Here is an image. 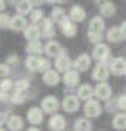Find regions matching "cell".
<instances>
[{
	"instance_id": "cell-1",
	"label": "cell",
	"mask_w": 126,
	"mask_h": 131,
	"mask_svg": "<svg viewBox=\"0 0 126 131\" xmlns=\"http://www.w3.org/2000/svg\"><path fill=\"white\" fill-rule=\"evenodd\" d=\"M92 57L97 62H102V64H106L109 66L111 64V48H109V45H106V43H97V45L93 47V50H92Z\"/></svg>"
},
{
	"instance_id": "cell-2",
	"label": "cell",
	"mask_w": 126,
	"mask_h": 131,
	"mask_svg": "<svg viewBox=\"0 0 126 131\" xmlns=\"http://www.w3.org/2000/svg\"><path fill=\"white\" fill-rule=\"evenodd\" d=\"M59 100H57V97H52V95H47V97L41 98V112L43 114H50V116H54L55 112H57V109H59Z\"/></svg>"
},
{
	"instance_id": "cell-3",
	"label": "cell",
	"mask_w": 126,
	"mask_h": 131,
	"mask_svg": "<svg viewBox=\"0 0 126 131\" xmlns=\"http://www.w3.org/2000/svg\"><path fill=\"white\" fill-rule=\"evenodd\" d=\"M83 111H85V116L86 119H92V117H99L100 114H102V105H100L99 100H88L85 102V107H83Z\"/></svg>"
},
{
	"instance_id": "cell-4",
	"label": "cell",
	"mask_w": 126,
	"mask_h": 131,
	"mask_svg": "<svg viewBox=\"0 0 126 131\" xmlns=\"http://www.w3.org/2000/svg\"><path fill=\"white\" fill-rule=\"evenodd\" d=\"M112 95V88L109 83H97V86L93 88V97H97V100H109Z\"/></svg>"
},
{
	"instance_id": "cell-5",
	"label": "cell",
	"mask_w": 126,
	"mask_h": 131,
	"mask_svg": "<svg viewBox=\"0 0 126 131\" xmlns=\"http://www.w3.org/2000/svg\"><path fill=\"white\" fill-rule=\"evenodd\" d=\"M109 72H112L114 76H123L126 72V59L124 57H116L111 60V64L107 66Z\"/></svg>"
},
{
	"instance_id": "cell-6",
	"label": "cell",
	"mask_w": 126,
	"mask_h": 131,
	"mask_svg": "<svg viewBox=\"0 0 126 131\" xmlns=\"http://www.w3.org/2000/svg\"><path fill=\"white\" fill-rule=\"evenodd\" d=\"M104 31H106L104 17H99V16L92 17V19H90V24H88V33H90V35H99V36H102Z\"/></svg>"
},
{
	"instance_id": "cell-7",
	"label": "cell",
	"mask_w": 126,
	"mask_h": 131,
	"mask_svg": "<svg viewBox=\"0 0 126 131\" xmlns=\"http://www.w3.org/2000/svg\"><path fill=\"white\" fill-rule=\"evenodd\" d=\"M92 78L95 79L97 83H106V79L109 78V67H107L106 64L99 62V64L93 67V71H92Z\"/></svg>"
},
{
	"instance_id": "cell-8",
	"label": "cell",
	"mask_w": 126,
	"mask_h": 131,
	"mask_svg": "<svg viewBox=\"0 0 126 131\" xmlns=\"http://www.w3.org/2000/svg\"><path fill=\"white\" fill-rule=\"evenodd\" d=\"M66 126H67V121L60 114H54L50 117V121H48V129L50 131H64Z\"/></svg>"
},
{
	"instance_id": "cell-9",
	"label": "cell",
	"mask_w": 126,
	"mask_h": 131,
	"mask_svg": "<svg viewBox=\"0 0 126 131\" xmlns=\"http://www.w3.org/2000/svg\"><path fill=\"white\" fill-rule=\"evenodd\" d=\"M90 64H92V57H90V55H86V53L78 55V57H76V60L73 62L74 71H78V72L88 71V69H90Z\"/></svg>"
},
{
	"instance_id": "cell-10",
	"label": "cell",
	"mask_w": 126,
	"mask_h": 131,
	"mask_svg": "<svg viewBox=\"0 0 126 131\" xmlns=\"http://www.w3.org/2000/svg\"><path fill=\"white\" fill-rule=\"evenodd\" d=\"M59 28H60V31H62V35H64V36H67V38H71V36H74V35L78 33L76 24H74L69 17H64V19L60 21V23H59Z\"/></svg>"
},
{
	"instance_id": "cell-11",
	"label": "cell",
	"mask_w": 126,
	"mask_h": 131,
	"mask_svg": "<svg viewBox=\"0 0 126 131\" xmlns=\"http://www.w3.org/2000/svg\"><path fill=\"white\" fill-rule=\"evenodd\" d=\"M71 64H73V62H71V59H69V57H67L66 53L62 52L60 53V55H57V57H55V71L57 72H66V71H69V69H71Z\"/></svg>"
},
{
	"instance_id": "cell-12",
	"label": "cell",
	"mask_w": 126,
	"mask_h": 131,
	"mask_svg": "<svg viewBox=\"0 0 126 131\" xmlns=\"http://www.w3.org/2000/svg\"><path fill=\"white\" fill-rule=\"evenodd\" d=\"M40 31H41V35H43V38H54V36H55V23H54L52 19L43 17V19H41Z\"/></svg>"
},
{
	"instance_id": "cell-13",
	"label": "cell",
	"mask_w": 126,
	"mask_h": 131,
	"mask_svg": "<svg viewBox=\"0 0 126 131\" xmlns=\"http://www.w3.org/2000/svg\"><path fill=\"white\" fill-rule=\"evenodd\" d=\"M62 109L69 114H73L80 109V100L78 97H74V95H66V98L62 100Z\"/></svg>"
},
{
	"instance_id": "cell-14",
	"label": "cell",
	"mask_w": 126,
	"mask_h": 131,
	"mask_svg": "<svg viewBox=\"0 0 126 131\" xmlns=\"http://www.w3.org/2000/svg\"><path fill=\"white\" fill-rule=\"evenodd\" d=\"M62 81H64V85H66L67 88L78 86V85H80V72L74 71V69H69V71L64 72V78H62Z\"/></svg>"
},
{
	"instance_id": "cell-15",
	"label": "cell",
	"mask_w": 126,
	"mask_h": 131,
	"mask_svg": "<svg viewBox=\"0 0 126 131\" xmlns=\"http://www.w3.org/2000/svg\"><path fill=\"white\" fill-rule=\"evenodd\" d=\"M26 117H28V121H29L31 124L38 126V124H41V123H43V112H41L40 107H31V109L28 111Z\"/></svg>"
},
{
	"instance_id": "cell-16",
	"label": "cell",
	"mask_w": 126,
	"mask_h": 131,
	"mask_svg": "<svg viewBox=\"0 0 126 131\" xmlns=\"http://www.w3.org/2000/svg\"><path fill=\"white\" fill-rule=\"evenodd\" d=\"M23 33H24V36L28 38V41H36L41 36V31H40V26L38 24H28L26 29Z\"/></svg>"
},
{
	"instance_id": "cell-17",
	"label": "cell",
	"mask_w": 126,
	"mask_h": 131,
	"mask_svg": "<svg viewBox=\"0 0 126 131\" xmlns=\"http://www.w3.org/2000/svg\"><path fill=\"white\" fill-rule=\"evenodd\" d=\"M86 17V10L81 5H73L71 7V12H69V19L73 23H83Z\"/></svg>"
},
{
	"instance_id": "cell-18",
	"label": "cell",
	"mask_w": 126,
	"mask_h": 131,
	"mask_svg": "<svg viewBox=\"0 0 126 131\" xmlns=\"http://www.w3.org/2000/svg\"><path fill=\"white\" fill-rule=\"evenodd\" d=\"M43 52H45L48 57H57V55H60L64 50H62V47H60L55 40H50V41L43 47Z\"/></svg>"
},
{
	"instance_id": "cell-19",
	"label": "cell",
	"mask_w": 126,
	"mask_h": 131,
	"mask_svg": "<svg viewBox=\"0 0 126 131\" xmlns=\"http://www.w3.org/2000/svg\"><path fill=\"white\" fill-rule=\"evenodd\" d=\"M78 100H85V102H88V100H92L93 97V88L90 83H85V85H80L78 86Z\"/></svg>"
},
{
	"instance_id": "cell-20",
	"label": "cell",
	"mask_w": 126,
	"mask_h": 131,
	"mask_svg": "<svg viewBox=\"0 0 126 131\" xmlns=\"http://www.w3.org/2000/svg\"><path fill=\"white\" fill-rule=\"evenodd\" d=\"M26 26H28V21L24 16L16 14L14 17H10V29H14V31H24Z\"/></svg>"
},
{
	"instance_id": "cell-21",
	"label": "cell",
	"mask_w": 126,
	"mask_h": 131,
	"mask_svg": "<svg viewBox=\"0 0 126 131\" xmlns=\"http://www.w3.org/2000/svg\"><path fill=\"white\" fill-rule=\"evenodd\" d=\"M5 123H7V128L10 131H21L24 128V121H23L21 116H9Z\"/></svg>"
},
{
	"instance_id": "cell-22",
	"label": "cell",
	"mask_w": 126,
	"mask_h": 131,
	"mask_svg": "<svg viewBox=\"0 0 126 131\" xmlns=\"http://www.w3.org/2000/svg\"><path fill=\"white\" fill-rule=\"evenodd\" d=\"M59 81H60V76H59V72H57V71L50 69V71L43 72V83H45L47 86H55Z\"/></svg>"
},
{
	"instance_id": "cell-23",
	"label": "cell",
	"mask_w": 126,
	"mask_h": 131,
	"mask_svg": "<svg viewBox=\"0 0 126 131\" xmlns=\"http://www.w3.org/2000/svg\"><path fill=\"white\" fill-rule=\"evenodd\" d=\"M16 10H17L19 16H26V14H31L33 5L29 4V0H17L16 2Z\"/></svg>"
},
{
	"instance_id": "cell-24",
	"label": "cell",
	"mask_w": 126,
	"mask_h": 131,
	"mask_svg": "<svg viewBox=\"0 0 126 131\" xmlns=\"http://www.w3.org/2000/svg\"><path fill=\"white\" fill-rule=\"evenodd\" d=\"M99 10L102 14V17H112L114 14H116V5H114L112 2H102Z\"/></svg>"
},
{
	"instance_id": "cell-25",
	"label": "cell",
	"mask_w": 126,
	"mask_h": 131,
	"mask_svg": "<svg viewBox=\"0 0 126 131\" xmlns=\"http://www.w3.org/2000/svg\"><path fill=\"white\" fill-rule=\"evenodd\" d=\"M92 121L86 117H81V119H76L74 121V131H92Z\"/></svg>"
},
{
	"instance_id": "cell-26",
	"label": "cell",
	"mask_w": 126,
	"mask_h": 131,
	"mask_svg": "<svg viewBox=\"0 0 126 131\" xmlns=\"http://www.w3.org/2000/svg\"><path fill=\"white\" fill-rule=\"evenodd\" d=\"M24 64H26V67L31 72H38L40 71V57H38V55H28V59H26Z\"/></svg>"
},
{
	"instance_id": "cell-27",
	"label": "cell",
	"mask_w": 126,
	"mask_h": 131,
	"mask_svg": "<svg viewBox=\"0 0 126 131\" xmlns=\"http://www.w3.org/2000/svg\"><path fill=\"white\" fill-rule=\"evenodd\" d=\"M106 38L109 40L111 43H119L121 40H123L119 28H109V29H107V33H106Z\"/></svg>"
},
{
	"instance_id": "cell-28",
	"label": "cell",
	"mask_w": 126,
	"mask_h": 131,
	"mask_svg": "<svg viewBox=\"0 0 126 131\" xmlns=\"http://www.w3.org/2000/svg\"><path fill=\"white\" fill-rule=\"evenodd\" d=\"M28 88H29V79L21 78V79H17V81L14 83L12 92H14V93H26Z\"/></svg>"
},
{
	"instance_id": "cell-29",
	"label": "cell",
	"mask_w": 126,
	"mask_h": 131,
	"mask_svg": "<svg viewBox=\"0 0 126 131\" xmlns=\"http://www.w3.org/2000/svg\"><path fill=\"white\" fill-rule=\"evenodd\" d=\"M112 126L114 129H126V112H121V114H116L112 119Z\"/></svg>"
},
{
	"instance_id": "cell-30",
	"label": "cell",
	"mask_w": 126,
	"mask_h": 131,
	"mask_svg": "<svg viewBox=\"0 0 126 131\" xmlns=\"http://www.w3.org/2000/svg\"><path fill=\"white\" fill-rule=\"evenodd\" d=\"M26 52L29 53V55H38L40 52H43V45L40 43V40H36V41H28Z\"/></svg>"
},
{
	"instance_id": "cell-31",
	"label": "cell",
	"mask_w": 126,
	"mask_h": 131,
	"mask_svg": "<svg viewBox=\"0 0 126 131\" xmlns=\"http://www.w3.org/2000/svg\"><path fill=\"white\" fill-rule=\"evenodd\" d=\"M64 17H66L64 9H60V7H54V9H52V16H50V19H52L54 23H60Z\"/></svg>"
},
{
	"instance_id": "cell-32",
	"label": "cell",
	"mask_w": 126,
	"mask_h": 131,
	"mask_svg": "<svg viewBox=\"0 0 126 131\" xmlns=\"http://www.w3.org/2000/svg\"><path fill=\"white\" fill-rule=\"evenodd\" d=\"M29 19H31V24L40 23V21L43 19V10H40V9H35V10H31V14H29Z\"/></svg>"
},
{
	"instance_id": "cell-33",
	"label": "cell",
	"mask_w": 126,
	"mask_h": 131,
	"mask_svg": "<svg viewBox=\"0 0 126 131\" xmlns=\"http://www.w3.org/2000/svg\"><path fill=\"white\" fill-rule=\"evenodd\" d=\"M0 28H2V29L10 28V16L7 12H0Z\"/></svg>"
},
{
	"instance_id": "cell-34",
	"label": "cell",
	"mask_w": 126,
	"mask_h": 131,
	"mask_svg": "<svg viewBox=\"0 0 126 131\" xmlns=\"http://www.w3.org/2000/svg\"><path fill=\"white\" fill-rule=\"evenodd\" d=\"M14 88V83L10 81V79H4V81H0V92L4 93H10Z\"/></svg>"
},
{
	"instance_id": "cell-35",
	"label": "cell",
	"mask_w": 126,
	"mask_h": 131,
	"mask_svg": "<svg viewBox=\"0 0 126 131\" xmlns=\"http://www.w3.org/2000/svg\"><path fill=\"white\" fill-rule=\"evenodd\" d=\"M26 100V93H10V102L12 104H23Z\"/></svg>"
},
{
	"instance_id": "cell-36",
	"label": "cell",
	"mask_w": 126,
	"mask_h": 131,
	"mask_svg": "<svg viewBox=\"0 0 126 131\" xmlns=\"http://www.w3.org/2000/svg\"><path fill=\"white\" fill-rule=\"evenodd\" d=\"M10 74V67L7 64H0V79H5Z\"/></svg>"
},
{
	"instance_id": "cell-37",
	"label": "cell",
	"mask_w": 126,
	"mask_h": 131,
	"mask_svg": "<svg viewBox=\"0 0 126 131\" xmlns=\"http://www.w3.org/2000/svg\"><path fill=\"white\" fill-rule=\"evenodd\" d=\"M50 60L48 59H40V71L41 72H47V71H50Z\"/></svg>"
},
{
	"instance_id": "cell-38",
	"label": "cell",
	"mask_w": 126,
	"mask_h": 131,
	"mask_svg": "<svg viewBox=\"0 0 126 131\" xmlns=\"http://www.w3.org/2000/svg\"><path fill=\"white\" fill-rule=\"evenodd\" d=\"M118 109H121V111H126V93L124 95H121V97H118Z\"/></svg>"
},
{
	"instance_id": "cell-39",
	"label": "cell",
	"mask_w": 126,
	"mask_h": 131,
	"mask_svg": "<svg viewBox=\"0 0 126 131\" xmlns=\"http://www.w3.org/2000/svg\"><path fill=\"white\" fill-rule=\"evenodd\" d=\"M116 109H118V102H116V100L111 102V98H109V100H107V111L112 112V111H116Z\"/></svg>"
},
{
	"instance_id": "cell-40",
	"label": "cell",
	"mask_w": 126,
	"mask_h": 131,
	"mask_svg": "<svg viewBox=\"0 0 126 131\" xmlns=\"http://www.w3.org/2000/svg\"><path fill=\"white\" fill-rule=\"evenodd\" d=\"M88 40H90L92 43H95V45H97V43H100L102 36H99V35H90V33H88Z\"/></svg>"
},
{
	"instance_id": "cell-41",
	"label": "cell",
	"mask_w": 126,
	"mask_h": 131,
	"mask_svg": "<svg viewBox=\"0 0 126 131\" xmlns=\"http://www.w3.org/2000/svg\"><path fill=\"white\" fill-rule=\"evenodd\" d=\"M119 31H121V36H123V40H126V21H124V23H121Z\"/></svg>"
},
{
	"instance_id": "cell-42",
	"label": "cell",
	"mask_w": 126,
	"mask_h": 131,
	"mask_svg": "<svg viewBox=\"0 0 126 131\" xmlns=\"http://www.w3.org/2000/svg\"><path fill=\"white\" fill-rule=\"evenodd\" d=\"M0 100H4V102L10 100V93H4V92H0Z\"/></svg>"
},
{
	"instance_id": "cell-43",
	"label": "cell",
	"mask_w": 126,
	"mask_h": 131,
	"mask_svg": "<svg viewBox=\"0 0 126 131\" xmlns=\"http://www.w3.org/2000/svg\"><path fill=\"white\" fill-rule=\"evenodd\" d=\"M17 60H19V59H17V55H10V57L7 59V66H9V64H14V62H17Z\"/></svg>"
},
{
	"instance_id": "cell-44",
	"label": "cell",
	"mask_w": 126,
	"mask_h": 131,
	"mask_svg": "<svg viewBox=\"0 0 126 131\" xmlns=\"http://www.w3.org/2000/svg\"><path fill=\"white\" fill-rule=\"evenodd\" d=\"M29 4H31L33 7H40L41 4H43V0H29Z\"/></svg>"
},
{
	"instance_id": "cell-45",
	"label": "cell",
	"mask_w": 126,
	"mask_h": 131,
	"mask_svg": "<svg viewBox=\"0 0 126 131\" xmlns=\"http://www.w3.org/2000/svg\"><path fill=\"white\" fill-rule=\"evenodd\" d=\"M5 9V0H0V12Z\"/></svg>"
},
{
	"instance_id": "cell-46",
	"label": "cell",
	"mask_w": 126,
	"mask_h": 131,
	"mask_svg": "<svg viewBox=\"0 0 126 131\" xmlns=\"http://www.w3.org/2000/svg\"><path fill=\"white\" fill-rule=\"evenodd\" d=\"M4 121H5V116L0 112V128H2V123H4Z\"/></svg>"
},
{
	"instance_id": "cell-47",
	"label": "cell",
	"mask_w": 126,
	"mask_h": 131,
	"mask_svg": "<svg viewBox=\"0 0 126 131\" xmlns=\"http://www.w3.org/2000/svg\"><path fill=\"white\" fill-rule=\"evenodd\" d=\"M26 131H40V129H38L36 126H33V128H29V129H26Z\"/></svg>"
},
{
	"instance_id": "cell-48",
	"label": "cell",
	"mask_w": 126,
	"mask_h": 131,
	"mask_svg": "<svg viewBox=\"0 0 126 131\" xmlns=\"http://www.w3.org/2000/svg\"><path fill=\"white\" fill-rule=\"evenodd\" d=\"M43 2H47V4H55L57 0H43Z\"/></svg>"
},
{
	"instance_id": "cell-49",
	"label": "cell",
	"mask_w": 126,
	"mask_h": 131,
	"mask_svg": "<svg viewBox=\"0 0 126 131\" xmlns=\"http://www.w3.org/2000/svg\"><path fill=\"white\" fill-rule=\"evenodd\" d=\"M0 131H5V129H4V128H0Z\"/></svg>"
},
{
	"instance_id": "cell-50",
	"label": "cell",
	"mask_w": 126,
	"mask_h": 131,
	"mask_svg": "<svg viewBox=\"0 0 126 131\" xmlns=\"http://www.w3.org/2000/svg\"><path fill=\"white\" fill-rule=\"evenodd\" d=\"M60 2H66V0H60Z\"/></svg>"
},
{
	"instance_id": "cell-51",
	"label": "cell",
	"mask_w": 126,
	"mask_h": 131,
	"mask_svg": "<svg viewBox=\"0 0 126 131\" xmlns=\"http://www.w3.org/2000/svg\"><path fill=\"white\" fill-rule=\"evenodd\" d=\"M95 2H100V0H95Z\"/></svg>"
},
{
	"instance_id": "cell-52",
	"label": "cell",
	"mask_w": 126,
	"mask_h": 131,
	"mask_svg": "<svg viewBox=\"0 0 126 131\" xmlns=\"http://www.w3.org/2000/svg\"><path fill=\"white\" fill-rule=\"evenodd\" d=\"M124 74H126V72H124Z\"/></svg>"
}]
</instances>
